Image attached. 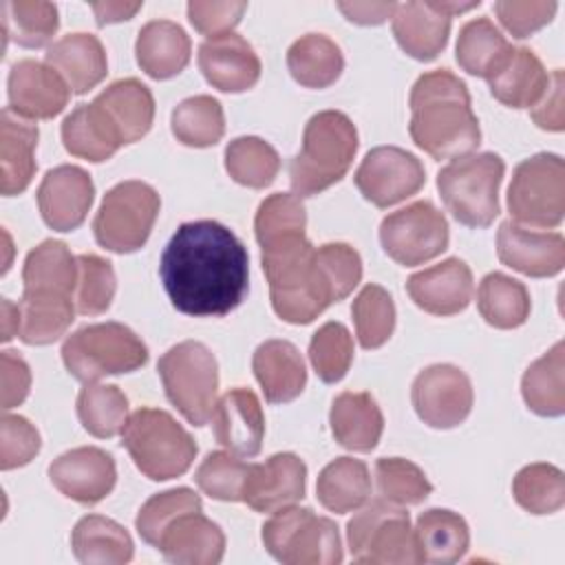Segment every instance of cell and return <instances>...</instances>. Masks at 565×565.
<instances>
[{
  "instance_id": "54",
  "label": "cell",
  "mask_w": 565,
  "mask_h": 565,
  "mask_svg": "<svg viewBox=\"0 0 565 565\" xmlns=\"http://www.w3.org/2000/svg\"><path fill=\"white\" fill-rule=\"evenodd\" d=\"M249 466L252 463H245L243 459H238V455H232L230 450H216L201 461L194 472V481L210 499L236 503L243 501V486Z\"/></svg>"
},
{
  "instance_id": "62",
  "label": "cell",
  "mask_w": 565,
  "mask_h": 565,
  "mask_svg": "<svg viewBox=\"0 0 565 565\" xmlns=\"http://www.w3.org/2000/svg\"><path fill=\"white\" fill-rule=\"evenodd\" d=\"M141 7H143V2H93L90 4L93 13H95V22L99 26L130 20Z\"/></svg>"
},
{
  "instance_id": "61",
  "label": "cell",
  "mask_w": 565,
  "mask_h": 565,
  "mask_svg": "<svg viewBox=\"0 0 565 565\" xmlns=\"http://www.w3.org/2000/svg\"><path fill=\"white\" fill-rule=\"evenodd\" d=\"M338 9L344 13L349 22L371 26L393 18L397 4L395 2H338Z\"/></svg>"
},
{
  "instance_id": "55",
  "label": "cell",
  "mask_w": 565,
  "mask_h": 565,
  "mask_svg": "<svg viewBox=\"0 0 565 565\" xmlns=\"http://www.w3.org/2000/svg\"><path fill=\"white\" fill-rule=\"evenodd\" d=\"M320 278L331 296V302L344 300L362 278V258L347 243H324L316 249Z\"/></svg>"
},
{
  "instance_id": "2",
  "label": "cell",
  "mask_w": 565,
  "mask_h": 565,
  "mask_svg": "<svg viewBox=\"0 0 565 565\" xmlns=\"http://www.w3.org/2000/svg\"><path fill=\"white\" fill-rule=\"evenodd\" d=\"M408 106L411 139L433 159L463 157L481 143V128L472 113L470 93L448 68L419 75L411 88Z\"/></svg>"
},
{
  "instance_id": "3",
  "label": "cell",
  "mask_w": 565,
  "mask_h": 565,
  "mask_svg": "<svg viewBox=\"0 0 565 565\" xmlns=\"http://www.w3.org/2000/svg\"><path fill=\"white\" fill-rule=\"evenodd\" d=\"M271 309L289 324L313 322L331 302L316 265V247L305 234L285 236L260 247Z\"/></svg>"
},
{
  "instance_id": "4",
  "label": "cell",
  "mask_w": 565,
  "mask_h": 565,
  "mask_svg": "<svg viewBox=\"0 0 565 565\" xmlns=\"http://www.w3.org/2000/svg\"><path fill=\"white\" fill-rule=\"evenodd\" d=\"M358 152L355 124L340 110L316 113L302 132L300 152L289 163V181L298 196H316L338 183Z\"/></svg>"
},
{
  "instance_id": "60",
  "label": "cell",
  "mask_w": 565,
  "mask_h": 565,
  "mask_svg": "<svg viewBox=\"0 0 565 565\" xmlns=\"http://www.w3.org/2000/svg\"><path fill=\"white\" fill-rule=\"evenodd\" d=\"M532 119L539 128L561 132L565 128V108H563V71L556 68L550 75L547 90L539 99V104L532 108Z\"/></svg>"
},
{
  "instance_id": "52",
  "label": "cell",
  "mask_w": 565,
  "mask_h": 565,
  "mask_svg": "<svg viewBox=\"0 0 565 565\" xmlns=\"http://www.w3.org/2000/svg\"><path fill=\"white\" fill-rule=\"evenodd\" d=\"M117 291L113 263L97 254L77 256L75 307L82 316H99L108 311Z\"/></svg>"
},
{
  "instance_id": "50",
  "label": "cell",
  "mask_w": 565,
  "mask_h": 565,
  "mask_svg": "<svg viewBox=\"0 0 565 565\" xmlns=\"http://www.w3.org/2000/svg\"><path fill=\"white\" fill-rule=\"evenodd\" d=\"M309 360L324 384L340 382L353 362V338L342 322H324L309 342Z\"/></svg>"
},
{
  "instance_id": "38",
  "label": "cell",
  "mask_w": 565,
  "mask_h": 565,
  "mask_svg": "<svg viewBox=\"0 0 565 565\" xmlns=\"http://www.w3.org/2000/svg\"><path fill=\"white\" fill-rule=\"evenodd\" d=\"M316 497L324 510L335 514L360 510L371 497V475L366 463L353 457L333 459L318 475Z\"/></svg>"
},
{
  "instance_id": "35",
  "label": "cell",
  "mask_w": 565,
  "mask_h": 565,
  "mask_svg": "<svg viewBox=\"0 0 565 565\" xmlns=\"http://www.w3.org/2000/svg\"><path fill=\"white\" fill-rule=\"evenodd\" d=\"M71 547L75 558L86 565H124L135 554L128 530L102 514H86L75 523Z\"/></svg>"
},
{
  "instance_id": "26",
  "label": "cell",
  "mask_w": 565,
  "mask_h": 565,
  "mask_svg": "<svg viewBox=\"0 0 565 565\" xmlns=\"http://www.w3.org/2000/svg\"><path fill=\"white\" fill-rule=\"evenodd\" d=\"M252 369L269 404L291 402L305 391V360L287 340H265L258 344L252 358Z\"/></svg>"
},
{
  "instance_id": "20",
  "label": "cell",
  "mask_w": 565,
  "mask_h": 565,
  "mask_svg": "<svg viewBox=\"0 0 565 565\" xmlns=\"http://www.w3.org/2000/svg\"><path fill=\"white\" fill-rule=\"evenodd\" d=\"M307 466L294 452H276L265 463H252L245 486L243 503L254 512H276L294 505L305 497Z\"/></svg>"
},
{
  "instance_id": "30",
  "label": "cell",
  "mask_w": 565,
  "mask_h": 565,
  "mask_svg": "<svg viewBox=\"0 0 565 565\" xmlns=\"http://www.w3.org/2000/svg\"><path fill=\"white\" fill-rule=\"evenodd\" d=\"M329 424L335 441L353 452H371L384 430V415L371 393L344 391L329 411Z\"/></svg>"
},
{
  "instance_id": "44",
  "label": "cell",
  "mask_w": 565,
  "mask_h": 565,
  "mask_svg": "<svg viewBox=\"0 0 565 565\" xmlns=\"http://www.w3.org/2000/svg\"><path fill=\"white\" fill-rule=\"evenodd\" d=\"M225 170L236 183L263 190L274 183L280 170V157L276 148L260 137H236L225 148Z\"/></svg>"
},
{
  "instance_id": "37",
  "label": "cell",
  "mask_w": 565,
  "mask_h": 565,
  "mask_svg": "<svg viewBox=\"0 0 565 565\" xmlns=\"http://www.w3.org/2000/svg\"><path fill=\"white\" fill-rule=\"evenodd\" d=\"M20 307V331L18 338L24 344L42 347L60 340L71 322L75 320V309L71 296L62 294H35L22 291Z\"/></svg>"
},
{
  "instance_id": "14",
  "label": "cell",
  "mask_w": 565,
  "mask_h": 565,
  "mask_svg": "<svg viewBox=\"0 0 565 565\" xmlns=\"http://www.w3.org/2000/svg\"><path fill=\"white\" fill-rule=\"evenodd\" d=\"M411 402L424 424L448 430L470 415L475 402L472 382L455 364H430L413 380Z\"/></svg>"
},
{
  "instance_id": "22",
  "label": "cell",
  "mask_w": 565,
  "mask_h": 565,
  "mask_svg": "<svg viewBox=\"0 0 565 565\" xmlns=\"http://www.w3.org/2000/svg\"><path fill=\"white\" fill-rule=\"evenodd\" d=\"M472 271L461 258H446L406 280L411 300L433 316H455L472 300Z\"/></svg>"
},
{
  "instance_id": "42",
  "label": "cell",
  "mask_w": 565,
  "mask_h": 565,
  "mask_svg": "<svg viewBox=\"0 0 565 565\" xmlns=\"http://www.w3.org/2000/svg\"><path fill=\"white\" fill-rule=\"evenodd\" d=\"M512 44L488 18L468 20L459 29L455 57L457 64L475 77L488 79L510 55Z\"/></svg>"
},
{
  "instance_id": "39",
  "label": "cell",
  "mask_w": 565,
  "mask_h": 565,
  "mask_svg": "<svg viewBox=\"0 0 565 565\" xmlns=\"http://www.w3.org/2000/svg\"><path fill=\"white\" fill-rule=\"evenodd\" d=\"M24 291L73 296L77 287V258L62 241H42L26 254L22 267Z\"/></svg>"
},
{
  "instance_id": "28",
  "label": "cell",
  "mask_w": 565,
  "mask_h": 565,
  "mask_svg": "<svg viewBox=\"0 0 565 565\" xmlns=\"http://www.w3.org/2000/svg\"><path fill=\"white\" fill-rule=\"evenodd\" d=\"M38 126L13 113L9 106L0 113V190L4 196L22 194L35 174Z\"/></svg>"
},
{
  "instance_id": "57",
  "label": "cell",
  "mask_w": 565,
  "mask_h": 565,
  "mask_svg": "<svg viewBox=\"0 0 565 565\" xmlns=\"http://www.w3.org/2000/svg\"><path fill=\"white\" fill-rule=\"evenodd\" d=\"M558 4L554 0H499L494 13L512 38H527L552 22Z\"/></svg>"
},
{
  "instance_id": "17",
  "label": "cell",
  "mask_w": 565,
  "mask_h": 565,
  "mask_svg": "<svg viewBox=\"0 0 565 565\" xmlns=\"http://www.w3.org/2000/svg\"><path fill=\"white\" fill-rule=\"evenodd\" d=\"M7 95L9 108L20 117L53 119L66 108L71 88L53 66L24 57L9 71Z\"/></svg>"
},
{
  "instance_id": "5",
  "label": "cell",
  "mask_w": 565,
  "mask_h": 565,
  "mask_svg": "<svg viewBox=\"0 0 565 565\" xmlns=\"http://www.w3.org/2000/svg\"><path fill=\"white\" fill-rule=\"evenodd\" d=\"M121 446L137 470L152 481H168L188 472L196 457L192 435L161 408L135 411L121 430Z\"/></svg>"
},
{
  "instance_id": "53",
  "label": "cell",
  "mask_w": 565,
  "mask_h": 565,
  "mask_svg": "<svg viewBox=\"0 0 565 565\" xmlns=\"http://www.w3.org/2000/svg\"><path fill=\"white\" fill-rule=\"evenodd\" d=\"M201 497L190 490V488H172L159 494H152L137 512L135 519V527L139 532V536L148 543L154 545L159 543L163 530L181 514L185 512H196L201 510Z\"/></svg>"
},
{
  "instance_id": "7",
  "label": "cell",
  "mask_w": 565,
  "mask_h": 565,
  "mask_svg": "<svg viewBox=\"0 0 565 565\" xmlns=\"http://www.w3.org/2000/svg\"><path fill=\"white\" fill-rule=\"evenodd\" d=\"M62 362L75 380L90 384L106 375L141 369L148 362V347L121 322H97L73 331L64 340Z\"/></svg>"
},
{
  "instance_id": "12",
  "label": "cell",
  "mask_w": 565,
  "mask_h": 565,
  "mask_svg": "<svg viewBox=\"0 0 565 565\" xmlns=\"http://www.w3.org/2000/svg\"><path fill=\"white\" fill-rule=\"evenodd\" d=\"M347 545L355 563H419L408 512L382 497L366 503L347 523Z\"/></svg>"
},
{
  "instance_id": "29",
  "label": "cell",
  "mask_w": 565,
  "mask_h": 565,
  "mask_svg": "<svg viewBox=\"0 0 565 565\" xmlns=\"http://www.w3.org/2000/svg\"><path fill=\"white\" fill-rule=\"evenodd\" d=\"M192 53L190 35L172 20H150L139 29L135 55L141 71L152 79H170L179 75Z\"/></svg>"
},
{
  "instance_id": "23",
  "label": "cell",
  "mask_w": 565,
  "mask_h": 565,
  "mask_svg": "<svg viewBox=\"0 0 565 565\" xmlns=\"http://www.w3.org/2000/svg\"><path fill=\"white\" fill-rule=\"evenodd\" d=\"M212 428L216 441L238 457H256L263 448L265 415L260 399L249 388H232L212 411Z\"/></svg>"
},
{
  "instance_id": "49",
  "label": "cell",
  "mask_w": 565,
  "mask_h": 565,
  "mask_svg": "<svg viewBox=\"0 0 565 565\" xmlns=\"http://www.w3.org/2000/svg\"><path fill=\"white\" fill-rule=\"evenodd\" d=\"M375 481L382 499L395 505H419L433 492L424 470L402 457H382L375 461Z\"/></svg>"
},
{
  "instance_id": "21",
  "label": "cell",
  "mask_w": 565,
  "mask_h": 565,
  "mask_svg": "<svg viewBox=\"0 0 565 565\" xmlns=\"http://www.w3.org/2000/svg\"><path fill=\"white\" fill-rule=\"evenodd\" d=\"M199 68L205 82L221 93H243L260 79V60L238 33L207 38L199 46Z\"/></svg>"
},
{
  "instance_id": "10",
  "label": "cell",
  "mask_w": 565,
  "mask_h": 565,
  "mask_svg": "<svg viewBox=\"0 0 565 565\" xmlns=\"http://www.w3.org/2000/svg\"><path fill=\"white\" fill-rule=\"evenodd\" d=\"M161 199L143 181H121L113 185L95 214V241L115 254H130L146 245L159 216Z\"/></svg>"
},
{
  "instance_id": "19",
  "label": "cell",
  "mask_w": 565,
  "mask_h": 565,
  "mask_svg": "<svg viewBox=\"0 0 565 565\" xmlns=\"http://www.w3.org/2000/svg\"><path fill=\"white\" fill-rule=\"evenodd\" d=\"M499 260L525 276L550 278L565 267V238L558 232H539L503 221L497 232Z\"/></svg>"
},
{
  "instance_id": "24",
  "label": "cell",
  "mask_w": 565,
  "mask_h": 565,
  "mask_svg": "<svg viewBox=\"0 0 565 565\" xmlns=\"http://www.w3.org/2000/svg\"><path fill=\"white\" fill-rule=\"evenodd\" d=\"M157 550L177 565H216L225 554V534L201 510L185 512L163 530Z\"/></svg>"
},
{
  "instance_id": "34",
  "label": "cell",
  "mask_w": 565,
  "mask_h": 565,
  "mask_svg": "<svg viewBox=\"0 0 565 565\" xmlns=\"http://www.w3.org/2000/svg\"><path fill=\"white\" fill-rule=\"evenodd\" d=\"M62 143L73 157L93 163L108 161L124 146L108 115L95 99L90 104H79L64 117Z\"/></svg>"
},
{
  "instance_id": "63",
  "label": "cell",
  "mask_w": 565,
  "mask_h": 565,
  "mask_svg": "<svg viewBox=\"0 0 565 565\" xmlns=\"http://www.w3.org/2000/svg\"><path fill=\"white\" fill-rule=\"evenodd\" d=\"M20 331V307L2 298V342H9Z\"/></svg>"
},
{
  "instance_id": "16",
  "label": "cell",
  "mask_w": 565,
  "mask_h": 565,
  "mask_svg": "<svg viewBox=\"0 0 565 565\" xmlns=\"http://www.w3.org/2000/svg\"><path fill=\"white\" fill-rule=\"evenodd\" d=\"M49 479L64 497L82 505H95L113 492L117 466L106 450L97 446H79L53 459Z\"/></svg>"
},
{
  "instance_id": "46",
  "label": "cell",
  "mask_w": 565,
  "mask_h": 565,
  "mask_svg": "<svg viewBox=\"0 0 565 565\" xmlns=\"http://www.w3.org/2000/svg\"><path fill=\"white\" fill-rule=\"evenodd\" d=\"M4 35L24 49H40L51 42L60 26V13L53 2L9 0L2 2Z\"/></svg>"
},
{
  "instance_id": "45",
  "label": "cell",
  "mask_w": 565,
  "mask_h": 565,
  "mask_svg": "<svg viewBox=\"0 0 565 565\" xmlns=\"http://www.w3.org/2000/svg\"><path fill=\"white\" fill-rule=\"evenodd\" d=\"M77 417L93 437L110 439L126 428L128 397L115 384H84L77 395Z\"/></svg>"
},
{
  "instance_id": "41",
  "label": "cell",
  "mask_w": 565,
  "mask_h": 565,
  "mask_svg": "<svg viewBox=\"0 0 565 565\" xmlns=\"http://www.w3.org/2000/svg\"><path fill=\"white\" fill-rule=\"evenodd\" d=\"M527 287L501 271H490L481 278L477 289V309L481 318L494 329H516L530 316Z\"/></svg>"
},
{
  "instance_id": "25",
  "label": "cell",
  "mask_w": 565,
  "mask_h": 565,
  "mask_svg": "<svg viewBox=\"0 0 565 565\" xmlns=\"http://www.w3.org/2000/svg\"><path fill=\"white\" fill-rule=\"evenodd\" d=\"M450 15L437 9L435 0L404 2L393 13V35L399 49L419 62L435 60L448 44Z\"/></svg>"
},
{
  "instance_id": "32",
  "label": "cell",
  "mask_w": 565,
  "mask_h": 565,
  "mask_svg": "<svg viewBox=\"0 0 565 565\" xmlns=\"http://www.w3.org/2000/svg\"><path fill=\"white\" fill-rule=\"evenodd\" d=\"M95 102L108 115L121 143H135L148 135L154 121V97L150 88L135 79H117L106 86Z\"/></svg>"
},
{
  "instance_id": "27",
  "label": "cell",
  "mask_w": 565,
  "mask_h": 565,
  "mask_svg": "<svg viewBox=\"0 0 565 565\" xmlns=\"http://www.w3.org/2000/svg\"><path fill=\"white\" fill-rule=\"evenodd\" d=\"M46 64L68 84L71 93L84 95L108 73L104 44L93 33H68L46 49Z\"/></svg>"
},
{
  "instance_id": "18",
  "label": "cell",
  "mask_w": 565,
  "mask_h": 565,
  "mask_svg": "<svg viewBox=\"0 0 565 565\" xmlns=\"http://www.w3.org/2000/svg\"><path fill=\"white\" fill-rule=\"evenodd\" d=\"M95 199V183L79 166L51 168L38 188V207L42 221L57 232L77 230Z\"/></svg>"
},
{
  "instance_id": "8",
  "label": "cell",
  "mask_w": 565,
  "mask_h": 565,
  "mask_svg": "<svg viewBox=\"0 0 565 565\" xmlns=\"http://www.w3.org/2000/svg\"><path fill=\"white\" fill-rule=\"evenodd\" d=\"M265 550L287 565H338L342 563V541L338 525L318 516L311 508L287 505L263 523Z\"/></svg>"
},
{
  "instance_id": "51",
  "label": "cell",
  "mask_w": 565,
  "mask_h": 565,
  "mask_svg": "<svg viewBox=\"0 0 565 565\" xmlns=\"http://www.w3.org/2000/svg\"><path fill=\"white\" fill-rule=\"evenodd\" d=\"M307 227V210L298 194L276 192L269 194L256 212L254 234L258 245H269L285 236L305 234Z\"/></svg>"
},
{
  "instance_id": "33",
  "label": "cell",
  "mask_w": 565,
  "mask_h": 565,
  "mask_svg": "<svg viewBox=\"0 0 565 565\" xmlns=\"http://www.w3.org/2000/svg\"><path fill=\"white\" fill-rule=\"evenodd\" d=\"M415 550L419 563L450 565L466 556L470 547V530L461 514L446 508H430L417 516Z\"/></svg>"
},
{
  "instance_id": "1",
  "label": "cell",
  "mask_w": 565,
  "mask_h": 565,
  "mask_svg": "<svg viewBox=\"0 0 565 565\" xmlns=\"http://www.w3.org/2000/svg\"><path fill=\"white\" fill-rule=\"evenodd\" d=\"M159 276L172 307L185 316H227L249 291V254L218 221L181 223L168 241Z\"/></svg>"
},
{
  "instance_id": "47",
  "label": "cell",
  "mask_w": 565,
  "mask_h": 565,
  "mask_svg": "<svg viewBox=\"0 0 565 565\" xmlns=\"http://www.w3.org/2000/svg\"><path fill=\"white\" fill-rule=\"evenodd\" d=\"M512 494L530 514H554L565 503L563 470L552 463L523 466L512 481Z\"/></svg>"
},
{
  "instance_id": "11",
  "label": "cell",
  "mask_w": 565,
  "mask_h": 565,
  "mask_svg": "<svg viewBox=\"0 0 565 565\" xmlns=\"http://www.w3.org/2000/svg\"><path fill=\"white\" fill-rule=\"evenodd\" d=\"M508 210L514 223L552 230L565 216V163L554 152L523 159L508 185Z\"/></svg>"
},
{
  "instance_id": "36",
  "label": "cell",
  "mask_w": 565,
  "mask_h": 565,
  "mask_svg": "<svg viewBox=\"0 0 565 565\" xmlns=\"http://www.w3.org/2000/svg\"><path fill=\"white\" fill-rule=\"evenodd\" d=\"M521 395L527 408L541 417L565 413V342L558 340L547 353L534 360L521 377Z\"/></svg>"
},
{
  "instance_id": "15",
  "label": "cell",
  "mask_w": 565,
  "mask_h": 565,
  "mask_svg": "<svg viewBox=\"0 0 565 565\" xmlns=\"http://www.w3.org/2000/svg\"><path fill=\"white\" fill-rule=\"evenodd\" d=\"M353 181L375 207H391L422 190L426 170L413 152L397 146H377L364 154Z\"/></svg>"
},
{
  "instance_id": "59",
  "label": "cell",
  "mask_w": 565,
  "mask_h": 565,
  "mask_svg": "<svg viewBox=\"0 0 565 565\" xmlns=\"http://www.w3.org/2000/svg\"><path fill=\"white\" fill-rule=\"evenodd\" d=\"M2 408L11 411L20 406L31 388V371L29 364L15 351H2Z\"/></svg>"
},
{
  "instance_id": "31",
  "label": "cell",
  "mask_w": 565,
  "mask_h": 565,
  "mask_svg": "<svg viewBox=\"0 0 565 565\" xmlns=\"http://www.w3.org/2000/svg\"><path fill=\"white\" fill-rule=\"evenodd\" d=\"M547 84L550 75L543 62L527 46H512L505 62L488 77L492 97L510 108L536 106Z\"/></svg>"
},
{
  "instance_id": "58",
  "label": "cell",
  "mask_w": 565,
  "mask_h": 565,
  "mask_svg": "<svg viewBox=\"0 0 565 565\" xmlns=\"http://www.w3.org/2000/svg\"><path fill=\"white\" fill-rule=\"evenodd\" d=\"M245 11H247V2H243V0H212V2L192 0V2H188L190 24L207 38L232 33V29L241 22Z\"/></svg>"
},
{
  "instance_id": "48",
  "label": "cell",
  "mask_w": 565,
  "mask_h": 565,
  "mask_svg": "<svg viewBox=\"0 0 565 565\" xmlns=\"http://www.w3.org/2000/svg\"><path fill=\"white\" fill-rule=\"evenodd\" d=\"M351 313L362 349H380L393 335L395 302L382 285H364L351 305Z\"/></svg>"
},
{
  "instance_id": "13",
  "label": "cell",
  "mask_w": 565,
  "mask_h": 565,
  "mask_svg": "<svg viewBox=\"0 0 565 565\" xmlns=\"http://www.w3.org/2000/svg\"><path fill=\"white\" fill-rule=\"evenodd\" d=\"M448 221L430 201H415L380 223L382 249L395 263L415 267L448 249Z\"/></svg>"
},
{
  "instance_id": "43",
  "label": "cell",
  "mask_w": 565,
  "mask_h": 565,
  "mask_svg": "<svg viewBox=\"0 0 565 565\" xmlns=\"http://www.w3.org/2000/svg\"><path fill=\"white\" fill-rule=\"evenodd\" d=\"M170 128L177 141L190 148L216 146L225 132V115L218 99L212 95H194L179 102L170 117Z\"/></svg>"
},
{
  "instance_id": "9",
  "label": "cell",
  "mask_w": 565,
  "mask_h": 565,
  "mask_svg": "<svg viewBox=\"0 0 565 565\" xmlns=\"http://www.w3.org/2000/svg\"><path fill=\"white\" fill-rule=\"evenodd\" d=\"M166 395L192 424L203 426L212 417L218 391V364L214 353L196 340L170 347L157 362Z\"/></svg>"
},
{
  "instance_id": "6",
  "label": "cell",
  "mask_w": 565,
  "mask_h": 565,
  "mask_svg": "<svg viewBox=\"0 0 565 565\" xmlns=\"http://www.w3.org/2000/svg\"><path fill=\"white\" fill-rule=\"evenodd\" d=\"M505 163L494 152L455 157L437 174V190L452 214L466 227H488L499 216V185Z\"/></svg>"
},
{
  "instance_id": "40",
  "label": "cell",
  "mask_w": 565,
  "mask_h": 565,
  "mask_svg": "<svg viewBox=\"0 0 565 565\" xmlns=\"http://www.w3.org/2000/svg\"><path fill=\"white\" fill-rule=\"evenodd\" d=\"M287 68L300 86L327 88L342 75L344 57L331 38L322 33H307L289 46Z\"/></svg>"
},
{
  "instance_id": "56",
  "label": "cell",
  "mask_w": 565,
  "mask_h": 565,
  "mask_svg": "<svg viewBox=\"0 0 565 565\" xmlns=\"http://www.w3.org/2000/svg\"><path fill=\"white\" fill-rule=\"evenodd\" d=\"M0 468L2 470H13L26 466L42 446L38 428L22 415H2L0 422Z\"/></svg>"
}]
</instances>
